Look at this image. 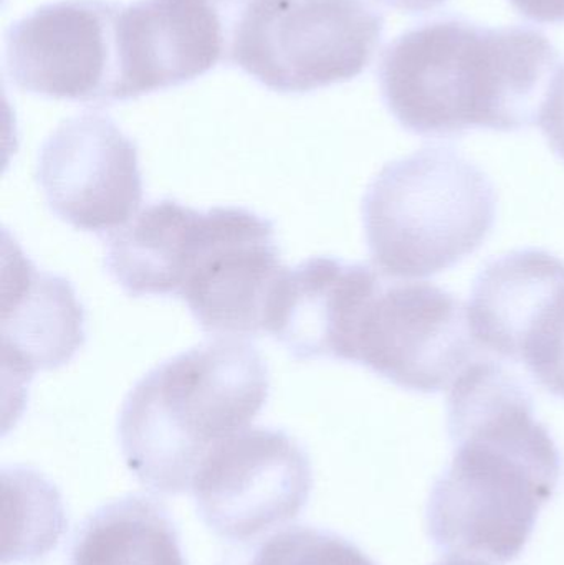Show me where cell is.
<instances>
[{"mask_svg": "<svg viewBox=\"0 0 564 565\" xmlns=\"http://www.w3.org/2000/svg\"><path fill=\"white\" fill-rule=\"evenodd\" d=\"M72 565H185L164 511L145 498L99 510L73 546Z\"/></svg>", "mask_w": 564, "mask_h": 565, "instance_id": "obj_15", "label": "cell"}, {"mask_svg": "<svg viewBox=\"0 0 564 565\" xmlns=\"http://www.w3.org/2000/svg\"><path fill=\"white\" fill-rule=\"evenodd\" d=\"M539 125L553 151L564 161V65L556 70L546 88L539 113Z\"/></svg>", "mask_w": 564, "mask_h": 565, "instance_id": "obj_18", "label": "cell"}, {"mask_svg": "<svg viewBox=\"0 0 564 565\" xmlns=\"http://www.w3.org/2000/svg\"><path fill=\"white\" fill-rule=\"evenodd\" d=\"M437 565H490V564L486 563V561L467 559V557H462V556H460V554H457V556L447 557L446 561H443V563H439Z\"/></svg>", "mask_w": 564, "mask_h": 565, "instance_id": "obj_21", "label": "cell"}, {"mask_svg": "<svg viewBox=\"0 0 564 565\" xmlns=\"http://www.w3.org/2000/svg\"><path fill=\"white\" fill-rule=\"evenodd\" d=\"M248 0H138L119 9L116 102L192 82L228 62Z\"/></svg>", "mask_w": 564, "mask_h": 565, "instance_id": "obj_11", "label": "cell"}, {"mask_svg": "<svg viewBox=\"0 0 564 565\" xmlns=\"http://www.w3.org/2000/svg\"><path fill=\"white\" fill-rule=\"evenodd\" d=\"M556 60L540 30L439 20L387 46L381 92L394 118L416 135L517 131L539 121Z\"/></svg>", "mask_w": 564, "mask_h": 565, "instance_id": "obj_2", "label": "cell"}, {"mask_svg": "<svg viewBox=\"0 0 564 565\" xmlns=\"http://www.w3.org/2000/svg\"><path fill=\"white\" fill-rule=\"evenodd\" d=\"M381 277L364 265L310 258L284 275L268 306L265 332L297 359L351 361L361 311Z\"/></svg>", "mask_w": 564, "mask_h": 565, "instance_id": "obj_12", "label": "cell"}, {"mask_svg": "<svg viewBox=\"0 0 564 565\" xmlns=\"http://www.w3.org/2000/svg\"><path fill=\"white\" fill-rule=\"evenodd\" d=\"M564 291V260L545 250L512 252L483 268L467 306L479 348L522 362L523 349Z\"/></svg>", "mask_w": 564, "mask_h": 565, "instance_id": "obj_14", "label": "cell"}, {"mask_svg": "<svg viewBox=\"0 0 564 565\" xmlns=\"http://www.w3.org/2000/svg\"><path fill=\"white\" fill-rule=\"evenodd\" d=\"M3 248L2 365L22 385L66 364L85 341V316L72 286L36 270L15 244Z\"/></svg>", "mask_w": 564, "mask_h": 565, "instance_id": "obj_13", "label": "cell"}, {"mask_svg": "<svg viewBox=\"0 0 564 565\" xmlns=\"http://www.w3.org/2000/svg\"><path fill=\"white\" fill-rule=\"evenodd\" d=\"M238 565H376L350 541L313 530L294 526L278 531L255 547Z\"/></svg>", "mask_w": 564, "mask_h": 565, "instance_id": "obj_16", "label": "cell"}, {"mask_svg": "<svg viewBox=\"0 0 564 565\" xmlns=\"http://www.w3.org/2000/svg\"><path fill=\"white\" fill-rule=\"evenodd\" d=\"M36 179L50 209L83 232L119 231L142 201L138 149L98 113L58 126L40 152Z\"/></svg>", "mask_w": 564, "mask_h": 565, "instance_id": "obj_10", "label": "cell"}, {"mask_svg": "<svg viewBox=\"0 0 564 565\" xmlns=\"http://www.w3.org/2000/svg\"><path fill=\"white\" fill-rule=\"evenodd\" d=\"M380 2L391 7V9L401 10V12L419 13L437 9V7L443 6L446 0H380Z\"/></svg>", "mask_w": 564, "mask_h": 565, "instance_id": "obj_20", "label": "cell"}, {"mask_svg": "<svg viewBox=\"0 0 564 565\" xmlns=\"http://www.w3.org/2000/svg\"><path fill=\"white\" fill-rule=\"evenodd\" d=\"M532 402L492 361H473L450 385L454 458L427 504L429 536L440 550L499 564L525 550L562 477V455Z\"/></svg>", "mask_w": 564, "mask_h": 565, "instance_id": "obj_1", "label": "cell"}, {"mask_svg": "<svg viewBox=\"0 0 564 565\" xmlns=\"http://www.w3.org/2000/svg\"><path fill=\"white\" fill-rule=\"evenodd\" d=\"M477 342L460 299L427 281H380L364 305L351 362L407 391H449Z\"/></svg>", "mask_w": 564, "mask_h": 565, "instance_id": "obj_7", "label": "cell"}, {"mask_svg": "<svg viewBox=\"0 0 564 565\" xmlns=\"http://www.w3.org/2000/svg\"><path fill=\"white\" fill-rule=\"evenodd\" d=\"M522 362L543 388L564 398V292L530 335Z\"/></svg>", "mask_w": 564, "mask_h": 565, "instance_id": "obj_17", "label": "cell"}, {"mask_svg": "<svg viewBox=\"0 0 564 565\" xmlns=\"http://www.w3.org/2000/svg\"><path fill=\"white\" fill-rule=\"evenodd\" d=\"M311 484L310 460L294 438L248 427L204 458L191 490L217 536L245 543L295 520Z\"/></svg>", "mask_w": 564, "mask_h": 565, "instance_id": "obj_8", "label": "cell"}, {"mask_svg": "<svg viewBox=\"0 0 564 565\" xmlns=\"http://www.w3.org/2000/svg\"><path fill=\"white\" fill-rule=\"evenodd\" d=\"M510 3L533 22H564V0H510Z\"/></svg>", "mask_w": 564, "mask_h": 565, "instance_id": "obj_19", "label": "cell"}, {"mask_svg": "<svg viewBox=\"0 0 564 565\" xmlns=\"http://www.w3.org/2000/svg\"><path fill=\"white\" fill-rule=\"evenodd\" d=\"M288 268L270 222L237 207L179 205L169 218L159 268L161 295H178L209 334L265 332L268 306Z\"/></svg>", "mask_w": 564, "mask_h": 565, "instance_id": "obj_5", "label": "cell"}, {"mask_svg": "<svg viewBox=\"0 0 564 565\" xmlns=\"http://www.w3.org/2000/svg\"><path fill=\"white\" fill-rule=\"evenodd\" d=\"M105 0L40 7L10 30L7 66L23 92L72 102H116L118 13Z\"/></svg>", "mask_w": 564, "mask_h": 565, "instance_id": "obj_9", "label": "cell"}, {"mask_svg": "<svg viewBox=\"0 0 564 565\" xmlns=\"http://www.w3.org/2000/svg\"><path fill=\"white\" fill-rule=\"evenodd\" d=\"M496 207L486 172L449 146L390 162L363 204L374 267L393 278L449 270L489 237Z\"/></svg>", "mask_w": 564, "mask_h": 565, "instance_id": "obj_4", "label": "cell"}, {"mask_svg": "<svg viewBox=\"0 0 564 565\" xmlns=\"http://www.w3.org/2000/svg\"><path fill=\"white\" fill-rule=\"evenodd\" d=\"M383 30L366 0H248L228 62L275 92H311L361 75Z\"/></svg>", "mask_w": 564, "mask_h": 565, "instance_id": "obj_6", "label": "cell"}, {"mask_svg": "<svg viewBox=\"0 0 564 565\" xmlns=\"http://www.w3.org/2000/svg\"><path fill=\"white\" fill-rule=\"evenodd\" d=\"M268 387L264 359L242 339L219 338L164 362L123 405L129 470L156 493L191 490L204 458L260 414Z\"/></svg>", "mask_w": 564, "mask_h": 565, "instance_id": "obj_3", "label": "cell"}]
</instances>
